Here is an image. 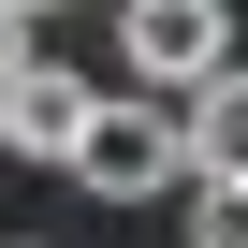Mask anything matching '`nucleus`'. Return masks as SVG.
Here are the masks:
<instances>
[{
    "mask_svg": "<svg viewBox=\"0 0 248 248\" xmlns=\"http://www.w3.org/2000/svg\"><path fill=\"white\" fill-rule=\"evenodd\" d=\"M15 248H30V233H15Z\"/></svg>",
    "mask_w": 248,
    "mask_h": 248,
    "instance_id": "obj_8",
    "label": "nucleus"
},
{
    "mask_svg": "<svg viewBox=\"0 0 248 248\" xmlns=\"http://www.w3.org/2000/svg\"><path fill=\"white\" fill-rule=\"evenodd\" d=\"M117 59L132 102H190L204 73H233V0H117Z\"/></svg>",
    "mask_w": 248,
    "mask_h": 248,
    "instance_id": "obj_2",
    "label": "nucleus"
},
{
    "mask_svg": "<svg viewBox=\"0 0 248 248\" xmlns=\"http://www.w3.org/2000/svg\"><path fill=\"white\" fill-rule=\"evenodd\" d=\"M44 15H73V0H0V30H44Z\"/></svg>",
    "mask_w": 248,
    "mask_h": 248,
    "instance_id": "obj_6",
    "label": "nucleus"
},
{
    "mask_svg": "<svg viewBox=\"0 0 248 248\" xmlns=\"http://www.w3.org/2000/svg\"><path fill=\"white\" fill-rule=\"evenodd\" d=\"M15 59H30V30H0V73H15Z\"/></svg>",
    "mask_w": 248,
    "mask_h": 248,
    "instance_id": "obj_7",
    "label": "nucleus"
},
{
    "mask_svg": "<svg viewBox=\"0 0 248 248\" xmlns=\"http://www.w3.org/2000/svg\"><path fill=\"white\" fill-rule=\"evenodd\" d=\"M88 204H161V190H190V146H175V102H88V132H73V161H59Z\"/></svg>",
    "mask_w": 248,
    "mask_h": 248,
    "instance_id": "obj_1",
    "label": "nucleus"
},
{
    "mask_svg": "<svg viewBox=\"0 0 248 248\" xmlns=\"http://www.w3.org/2000/svg\"><path fill=\"white\" fill-rule=\"evenodd\" d=\"M190 233L204 248H248V175H190Z\"/></svg>",
    "mask_w": 248,
    "mask_h": 248,
    "instance_id": "obj_5",
    "label": "nucleus"
},
{
    "mask_svg": "<svg viewBox=\"0 0 248 248\" xmlns=\"http://www.w3.org/2000/svg\"><path fill=\"white\" fill-rule=\"evenodd\" d=\"M88 102H102V88H88L73 59H44V44H30L15 73H0V146H15V161H73Z\"/></svg>",
    "mask_w": 248,
    "mask_h": 248,
    "instance_id": "obj_3",
    "label": "nucleus"
},
{
    "mask_svg": "<svg viewBox=\"0 0 248 248\" xmlns=\"http://www.w3.org/2000/svg\"><path fill=\"white\" fill-rule=\"evenodd\" d=\"M175 146H190V175H248V59L175 102Z\"/></svg>",
    "mask_w": 248,
    "mask_h": 248,
    "instance_id": "obj_4",
    "label": "nucleus"
}]
</instances>
